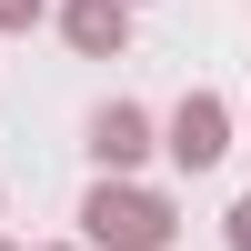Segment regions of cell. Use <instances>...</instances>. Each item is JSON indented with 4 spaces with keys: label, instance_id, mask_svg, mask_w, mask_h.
<instances>
[{
    "label": "cell",
    "instance_id": "obj_1",
    "mask_svg": "<svg viewBox=\"0 0 251 251\" xmlns=\"http://www.w3.org/2000/svg\"><path fill=\"white\" fill-rule=\"evenodd\" d=\"M171 241H181L171 191H151V181H91V201H80V251H171Z\"/></svg>",
    "mask_w": 251,
    "mask_h": 251
},
{
    "label": "cell",
    "instance_id": "obj_2",
    "mask_svg": "<svg viewBox=\"0 0 251 251\" xmlns=\"http://www.w3.org/2000/svg\"><path fill=\"white\" fill-rule=\"evenodd\" d=\"M161 151H171V171H211L231 151V100L221 91H181L171 121H161Z\"/></svg>",
    "mask_w": 251,
    "mask_h": 251
},
{
    "label": "cell",
    "instance_id": "obj_3",
    "mask_svg": "<svg viewBox=\"0 0 251 251\" xmlns=\"http://www.w3.org/2000/svg\"><path fill=\"white\" fill-rule=\"evenodd\" d=\"M151 151H161V121L141 111V100H100V111H91V161H100V181H131Z\"/></svg>",
    "mask_w": 251,
    "mask_h": 251
},
{
    "label": "cell",
    "instance_id": "obj_4",
    "mask_svg": "<svg viewBox=\"0 0 251 251\" xmlns=\"http://www.w3.org/2000/svg\"><path fill=\"white\" fill-rule=\"evenodd\" d=\"M60 40H71V50L80 60H121V50H131V10H121V0H60Z\"/></svg>",
    "mask_w": 251,
    "mask_h": 251
},
{
    "label": "cell",
    "instance_id": "obj_5",
    "mask_svg": "<svg viewBox=\"0 0 251 251\" xmlns=\"http://www.w3.org/2000/svg\"><path fill=\"white\" fill-rule=\"evenodd\" d=\"M40 20H50V0H0V40H10V30H40Z\"/></svg>",
    "mask_w": 251,
    "mask_h": 251
},
{
    "label": "cell",
    "instance_id": "obj_6",
    "mask_svg": "<svg viewBox=\"0 0 251 251\" xmlns=\"http://www.w3.org/2000/svg\"><path fill=\"white\" fill-rule=\"evenodd\" d=\"M231 251H251V191L231 201Z\"/></svg>",
    "mask_w": 251,
    "mask_h": 251
},
{
    "label": "cell",
    "instance_id": "obj_7",
    "mask_svg": "<svg viewBox=\"0 0 251 251\" xmlns=\"http://www.w3.org/2000/svg\"><path fill=\"white\" fill-rule=\"evenodd\" d=\"M50 251H80V241H50Z\"/></svg>",
    "mask_w": 251,
    "mask_h": 251
},
{
    "label": "cell",
    "instance_id": "obj_8",
    "mask_svg": "<svg viewBox=\"0 0 251 251\" xmlns=\"http://www.w3.org/2000/svg\"><path fill=\"white\" fill-rule=\"evenodd\" d=\"M121 10H141V0H121Z\"/></svg>",
    "mask_w": 251,
    "mask_h": 251
},
{
    "label": "cell",
    "instance_id": "obj_9",
    "mask_svg": "<svg viewBox=\"0 0 251 251\" xmlns=\"http://www.w3.org/2000/svg\"><path fill=\"white\" fill-rule=\"evenodd\" d=\"M0 251H20V241H0Z\"/></svg>",
    "mask_w": 251,
    "mask_h": 251
}]
</instances>
